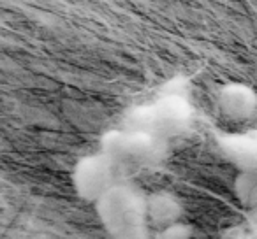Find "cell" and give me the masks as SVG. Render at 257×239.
<instances>
[{
    "label": "cell",
    "instance_id": "cell-1",
    "mask_svg": "<svg viewBox=\"0 0 257 239\" xmlns=\"http://www.w3.org/2000/svg\"><path fill=\"white\" fill-rule=\"evenodd\" d=\"M104 227L116 239H143L147 230V195L118 181L95 202Z\"/></svg>",
    "mask_w": 257,
    "mask_h": 239
},
{
    "label": "cell",
    "instance_id": "cell-2",
    "mask_svg": "<svg viewBox=\"0 0 257 239\" xmlns=\"http://www.w3.org/2000/svg\"><path fill=\"white\" fill-rule=\"evenodd\" d=\"M161 137L141 130L121 129L113 130L102 139V153L113 158L118 165L145 164L154 160L159 151Z\"/></svg>",
    "mask_w": 257,
    "mask_h": 239
},
{
    "label": "cell",
    "instance_id": "cell-3",
    "mask_svg": "<svg viewBox=\"0 0 257 239\" xmlns=\"http://www.w3.org/2000/svg\"><path fill=\"white\" fill-rule=\"evenodd\" d=\"M120 165L106 153L88 155L78 162L72 174L74 188L83 199L97 202L113 185H116Z\"/></svg>",
    "mask_w": 257,
    "mask_h": 239
},
{
    "label": "cell",
    "instance_id": "cell-4",
    "mask_svg": "<svg viewBox=\"0 0 257 239\" xmlns=\"http://www.w3.org/2000/svg\"><path fill=\"white\" fill-rule=\"evenodd\" d=\"M152 106L154 132L159 137L180 132L190 120V104L180 93H166Z\"/></svg>",
    "mask_w": 257,
    "mask_h": 239
},
{
    "label": "cell",
    "instance_id": "cell-5",
    "mask_svg": "<svg viewBox=\"0 0 257 239\" xmlns=\"http://www.w3.org/2000/svg\"><path fill=\"white\" fill-rule=\"evenodd\" d=\"M220 113L232 122H248L257 114V93L243 83H229L218 92Z\"/></svg>",
    "mask_w": 257,
    "mask_h": 239
},
{
    "label": "cell",
    "instance_id": "cell-6",
    "mask_svg": "<svg viewBox=\"0 0 257 239\" xmlns=\"http://www.w3.org/2000/svg\"><path fill=\"white\" fill-rule=\"evenodd\" d=\"M218 148L225 160H229L239 172L257 174V136L250 132L224 134L218 137Z\"/></svg>",
    "mask_w": 257,
    "mask_h": 239
},
{
    "label": "cell",
    "instance_id": "cell-7",
    "mask_svg": "<svg viewBox=\"0 0 257 239\" xmlns=\"http://www.w3.org/2000/svg\"><path fill=\"white\" fill-rule=\"evenodd\" d=\"M147 218L155 228H164L168 225L183 220V204L176 195L169 192H154L147 195Z\"/></svg>",
    "mask_w": 257,
    "mask_h": 239
},
{
    "label": "cell",
    "instance_id": "cell-8",
    "mask_svg": "<svg viewBox=\"0 0 257 239\" xmlns=\"http://www.w3.org/2000/svg\"><path fill=\"white\" fill-rule=\"evenodd\" d=\"M234 192L238 195L239 202L246 207L253 206V200L257 197V174L255 172H239L236 178Z\"/></svg>",
    "mask_w": 257,
    "mask_h": 239
},
{
    "label": "cell",
    "instance_id": "cell-9",
    "mask_svg": "<svg viewBox=\"0 0 257 239\" xmlns=\"http://www.w3.org/2000/svg\"><path fill=\"white\" fill-rule=\"evenodd\" d=\"M192 227L189 223H185L183 220L157 230V239H192Z\"/></svg>",
    "mask_w": 257,
    "mask_h": 239
},
{
    "label": "cell",
    "instance_id": "cell-10",
    "mask_svg": "<svg viewBox=\"0 0 257 239\" xmlns=\"http://www.w3.org/2000/svg\"><path fill=\"white\" fill-rule=\"evenodd\" d=\"M245 221H246V228H248V232L257 237V206L246 207Z\"/></svg>",
    "mask_w": 257,
    "mask_h": 239
},
{
    "label": "cell",
    "instance_id": "cell-11",
    "mask_svg": "<svg viewBox=\"0 0 257 239\" xmlns=\"http://www.w3.org/2000/svg\"><path fill=\"white\" fill-rule=\"evenodd\" d=\"M253 206H257V197H255V200H253Z\"/></svg>",
    "mask_w": 257,
    "mask_h": 239
},
{
    "label": "cell",
    "instance_id": "cell-12",
    "mask_svg": "<svg viewBox=\"0 0 257 239\" xmlns=\"http://www.w3.org/2000/svg\"><path fill=\"white\" fill-rule=\"evenodd\" d=\"M252 132H253V134H255V136H257V129H253V130H252Z\"/></svg>",
    "mask_w": 257,
    "mask_h": 239
}]
</instances>
